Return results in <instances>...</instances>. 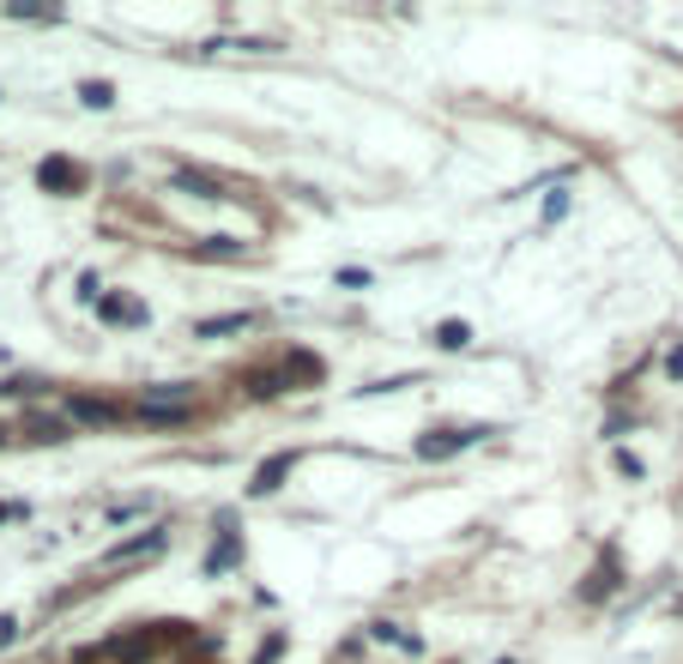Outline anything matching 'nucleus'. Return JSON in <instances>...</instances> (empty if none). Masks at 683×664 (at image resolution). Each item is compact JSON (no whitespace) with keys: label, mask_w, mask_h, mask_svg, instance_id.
I'll use <instances>...</instances> for the list:
<instances>
[{"label":"nucleus","mask_w":683,"mask_h":664,"mask_svg":"<svg viewBox=\"0 0 683 664\" xmlns=\"http://www.w3.org/2000/svg\"><path fill=\"white\" fill-rule=\"evenodd\" d=\"M484 435H496V430H490V423H472V430H442V435H423L418 454L423 459H454L460 447H478Z\"/></svg>","instance_id":"1"},{"label":"nucleus","mask_w":683,"mask_h":664,"mask_svg":"<svg viewBox=\"0 0 683 664\" xmlns=\"http://www.w3.org/2000/svg\"><path fill=\"white\" fill-rule=\"evenodd\" d=\"M152 550H164V526H152V532H140V538H128V544H116V550H109V562H133V556H152Z\"/></svg>","instance_id":"2"},{"label":"nucleus","mask_w":683,"mask_h":664,"mask_svg":"<svg viewBox=\"0 0 683 664\" xmlns=\"http://www.w3.org/2000/svg\"><path fill=\"white\" fill-rule=\"evenodd\" d=\"M285 471H290V454H273L261 471H254V483H249V495H273L278 483H285Z\"/></svg>","instance_id":"3"},{"label":"nucleus","mask_w":683,"mask_h":664,"mask_svg":"<svg viewBox=\"0 0 683 664\" xmlns=\"http://www.w3.org/2000/svg\"><path fill=\"white\" fill-rule=\"evenodd\" d=\"M67 405H73V418H80V423H97V430H109V423L121 418L109 399H67Z\"/></svg>","instance_id":"4"},{"label":"nucleus","mask_w":683,"mask_h":664,"mask_svg":"<svg viewBox=\"0 0 683 664\" xmlns=\"http://www.w3.org/2000/svg\"><path fill=\"white\" fill-rule=\"evenodd\" d=\"M176 194H194V200H230L218 182H212V176H194V170H182V176H176Z\"/></svg>","instance_id":"5"},{"label":"nucleus","mask_w":683,"mask_h":664,"mask_svg":"<svg viewBox=\"0 0 683 664\" xmlns=\"http://www.w3.org/2000/svg\"><path fill=\"white\" fill-rule=\"evenodd\" d=\"M472 345V326L466 321H442L435 326V351H466Z\"/></svg>","instance_id":"6"},{"label":"nucleus","mask_w":683,"mask_h":664,"mask_svg":"<svg viewBox=\"0 0 683 664\" xmlns=\"http://www.w3.org/2000/svg\"><path fill=\"white\" fill-rule=\"evenodd\" d=\"M254 314H212V321H200L194 326V339H218V333H242Z\"/></svg>","instance_id":"7"},{"label":"nucleus","mask_w":683,"mask_h":664,"mask_svg":"<svg viewBox=\"0 0 683 664\" xmlns=\"http://www.w3.org/2000/svg\"><path fill=\"white\" fill-rule=\"evenodd\" d=\"M200 254H206V261H242V242H237V236H206Z\"/></svg>","instance_id":"8"},{"label":"nucleus","mask_w":683,"mask_h":664,"mask_svg":"<svg viewBox=\"0 0 683 664\" xmlns=\"http://www.w3.org/2000/svg\"><path fill=\"white\" fill-rule=\"evenodd\" d=\"M43 188H80V170L55 157V164H43Z\"/></svg>","instance_id":"9"},{"label":"nucleus","mask_w":683,"mask_h":664,"mask_svg":"<svg viewBox=\"0 0 683 664\" xmlns=\"http://www.w3.org/2000/svg\"><path fill=\"white\" fill-rule=\"evenodd\" d=\"M80 104H85V109H109V104H116V85L92 79V85H80Z\"/></svg>","instance_id":"10"},{"label":"nucleus","mask_w":683,"mask_h":664,"mask_svg":"<svg viewBox=\"0 0 683 664\" xmlns=\"http://www.w3.org/2000/svg\"><path fill=\"white\" fill-rule=\"evenodd\" d=\"M104 321H145V309H133V302H104Z\"/></svg>","instance_id":"11"},{"label":"nucleus","mask_w":683,"mask_h":664,"mask_svg":"<svg viewBox=\"0 0 683 664\" xmlns=\"http://www.w3.org/2000/svg\"><path fill=\"white\" fill-rule=\"evenodd\" d=\"M563 212H568V194H563V188H556V194L544 200V224H556V218H563Z\"/></svg>","instance_id":"12"},{"label":"nucleus","mask_w":683,"mask_h":664,"mask_svg":"<svg viewBox=\"0 0 683 664\" xmlns=\"http://www.w3.org/2000/svg\"><path fill=\"white\" fill-rule=\"evenodd\" d=\"M666 375H671V381H683V345H678V351L666 357Z\"/></svg>","instance_id":"13"},{"label":"nucleus","mask_w":683,"mask_h":664,"mask_svg":"<svg viewBox=\"0 0 683 664\" xmlns=\"http://www.w3.org/2000/svg\"><path fill=\"white\" fill-rule=\"evenodd\" d=\"M496 664H514V659H496Z\"/></svg>","instance_id":"14"}]
</instances>
